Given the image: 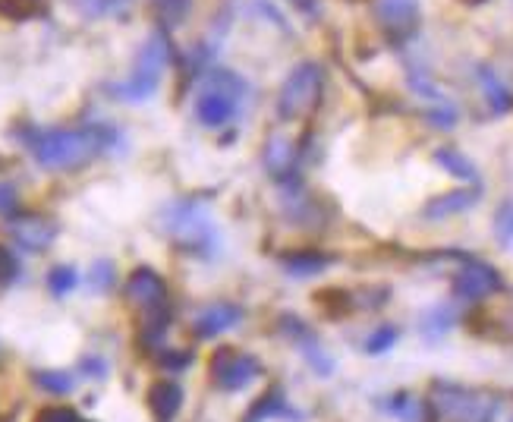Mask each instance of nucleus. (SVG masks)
Here are the masks:
<instances>
[{
	"label": "nucleus",
	"mask_w": 513,
	"mask_h": 422,
	"mask_svg": "<svg viewBox=\"0 0 513 422\" xmlns=\"http://www.w3.org/2000/svg\"><path fill=\"white\" fill-rule=\"evenodd\" d=\"M19 139L48 171H76L101 152L123 149V133L114 123H92L85 130H35V126H26V130H19Z\"/></svg>",
	"instance_id": "1"
},
{
	"label": "nucleus",
	"mask_w": 513,
	"mask_h": 422,
	"mask_svg": "<svg viewBox=\"0 0 513 422\" xmlns=\"http://www.w3.org/2000/svg\"><path fill=\"white\" fill-rule=\"evenodd\" d=\"M161 230L186 256L215 259L221 252L218 224L211 221L208 208L196 199H177L161 211Z\"/></svg>",
	"instance_id": "2"
},
{
	"label": "nucleus",
	"mask_w": 513,
	"mask_h": 422,
	"mask_svg": "<svg viewBox=\"0 0 513 422\" xmlns=\"http://www.w3.org/2000/svg\"><path fill=\"white\" fill-rule=\"evenodd\" d=\"M167 63H174V45H170L167 29H155L152 35H148L145 45H142V51H139V57L133 63L130 79L114 82V86H108V92L114 98L126 101V104L148 101V98L158 92Z\"/></svg>",
	"instance_id": "3"
},
{
	"label": "nucleus",
	"mask_w": 513,
	"mask_h": 422,
	"mask_svg": "<svg viewBox=\"0 0 513 422\" xmlns=\"http://www.w3.org/2000/svg\"><path fill=\"white\" fill-rule=\"evenodd\" d=\"M432 422H491L498 413V400L454 382H435L429 397Z\"/></svg>",
	"instance_id": "4"
},
{
	"label": "nucleus",
	"mask_w": 513,
	"mask_h": 422,
	"mask_svg": "<svg viewBox=\"0 0 513 422\" xmlns=\"http://www.w3.org/2000/svg\"><path fill=\"white\" fill-rule=\"evenodd\" d=\"M325 92V67L318 60H303L287 73L281 92H277V114L281 120H306Z\"/></svg>",
	"instance_id": "5"
},
{
	"label": "nucleus",
	"mask_w": 513,
	"mask_h": 422,
	"mask_svg": "<svg viewBox=\"0 0 513 422\" xmlns=\"http://www.w3.org/2000/svg\"><path fill=\"white\" fill-rule=\"evenodd\" d=\"M246 82L230 70H208V89L196 101V117L205 130H224L240 114Z\"/></svg>",
	"instance_id": "6"
},
{
	"label": "nucleus",
	"mask_w": 513,
	"mask_h": 422,
	"mask_svg": "<svg viewBox=\"0 0 513 422\" xmlns=\"http://www.w3.org/2000/svg\"><path fill=\"white\" fill-rule=\"evenodd\" d=\"M208 372H211V382L221 391H243L262 375V363L246 350L218 347L208 360Z\"/></svg>",
	"instance_id": "7"
},
{
	"label": "nucleus",
	"mask_w": 513,
	"mask_h": 422,
	"mask_svg": "<svg viewBox=\"0 0 513 422\" xmlns=\"http://www.w3.org/2000/svg\"><path fill=\"white\" fill-rule=\"evenodd\" d=\"M372 13H375V23L384 35V41L394 48L410 45L419 32V23H422L416 0H375Z\"/></svg>",
	"instance_id": "8"
},
{
	"label": "nucleus",
	"mask_w": 513,
	"mask_h": 422,
	"mask_svg": "<svg viewBox=\"0 0 513 422\" xmlns=\"http://www.w3.org/2000/svg\"><path fill=\"white\" fill-rule=\"evenodd\" d=\"M451 290L457 300H466V303H479L485 297H495V293L504 290V278L495 265L488 262H479L469 256L457 271H454V281H451Z\"/></svg>",
	"instance_id": "9"
},
{
	"label": "nucleus",
	"mask_w": 513,
	"mask_h": 422,
	"mask_svg": "<svg viewBox=\"0 0 513 422\" xmlns=\"http://www.w3.org/2000/svg\"><path fill=\"white\" fill-rule=\"evenodd\" d=\"M7 230L19 249L26 252H45L57 240V221L48 215H35V211H16L7 218Z\"/></svg>",
	"instance_id": "10"
},
{
	"label": "nucleus",
	"mask_w": 513,
	"mask_h": 422,
	"mask_svg": "<svg viewBox=\"0 0 513 422\" xmlns=\"http://www.w3.org/2000/svg\"><path fill=\"white\" fill-rule=\"evenodd\" d=\"M296 161H299V145L287 136H271L265 142V167H268V174L277 180V183H293L299 180L296 177Z\"/></svg>",
	"instance_id": "11"
},
{
	"label": "nucleus",
	"mask_w": 513,
	"mask_h": 422,
	"mask_svg": "<svg viewBox=\"0 0 513 422\" xmlns=\"http://www.w3.org/2000/svg\"><path fill=\"white\" fill-rule=\"evenodd\" d=\"M243 322V309L237 303H211L205 306L199 315H196V322H192V331H196L199 337H218L230 328H237Z\"/></svg>",
	"instance_id": "12"
},
{
	"label": "nucleus",
	"mask_w": 513,
	"mask_h": 422,
	"mask_svg": "<svg viewBox=\"0 0 513 422\" xmlns=\"http://www.w3.org/2000/svg\"><path fill=\"white\" fill-rule=\"evenodd\" d=\"M482 196L479 186H463V189H451V193H441L435 199L425 202L422 215L429 221H441V218H451V215H460V211L473 208Z\"/></svg>",
	"instance_id": "13"
},
{
	"label": "nucleus",
	"mask_w": 513,
	"mask_h": 422,
	"mask_svg": "<svg viewBox=\"0 0 513 422\" xmlns=\"http://www.w3.org/2000/svg\"><path fill=\"white\" fill-rule=\"evenodd\" d=\"M331 265H334V256L325 249H293L281 256V268L290 274V278H299V281L315 278V274H322Z\"/></svg>",
	"instance_id": "14"
},
{
	"label": "nucleus",
	"mask_w": 513,
	"mask_h": 422,
	"mask_svg": "<svg viewBox=\"0 0 513 422\" xmlns=\"http://www.w3.org/2000/svg\"><path fill=\"white\" fill-rule=\"evenodd\" d=\"M183 407V388L170 378H161L148 388V410H152L155 422H174Z\"/></svg>",
	"instance_id": "15"
},
{
	"label": "nucleus",
	"mask_w": 513,
	"mask_h": 422,
	"mask_svg": "<svg viewBox=\"0 0 513 422\" xmlns=\"http://www.w3.org/2000/svg\"><path fill=\"white\" fill-rule=\"evenodd\" d=\"M479 86L485 92V101H488V111L491 114H507L513 108V92L504 86V79L491 70V67H479Z\"/></svg>",
	"instance_id": "16"
},
{
	"label": "nucleus",
	"mask_w": 513,
	"mask_h": 422,
	"mask_svg": "<svg viewBox=\"0 0 513 422\" xmlns=\"http://www.w3.org/2000/svg\"><path fill=\"white\" fill-rule=\"evenodd\" d=\"M435 164L444 167V174H451L457 180H466V183H473L479 186V171H476V164L469 161L460 149H454V145H441V149H435Z\"/></svg>",
	"instance_id": "17"
},
{
	"label": "nucleus",
	"mask_w": 513,
	"mask_h": 422,
	"mask_svg": "<svg viewBox=\"0 0 513 422\" xmlns=\"http://www.w3.org/2000/svg\"><path fill=\"white\" fill-rule=\"evenodd\" d=\"M274 416H287V419L296 416V413L287 407V397H284L281 388H271L268 394H262L259 400H255L252 410L246 413L243 422H262V419H274Z\"/></svg>",
	"instance_id": "18"
},
{
	"label": "nucleus",
	"mask_w": 513,
	"mask_h": 422,
	"mask_svg": "<svg viewBox=\"0 0 513 422\" xmlns=\"http://www.w3.org/2000/svg\"><path fill=\"white\" fill-rule=\"evenodd\" d=\"M48 13V0H0V16L10 23H26Z\"/></svg>",
	"instance_id": "19"
},
{
	"label": "nucleus",
	"mask_w": 513,
	"mask_h": 422,
	"mask_svg": "<svg viewBox=\"0 0 513 422\" xmlns=\"http://www.w3.org/2000/svg\"><path fill=\"white\" fill-rule=\"evenodd\" d=\"M152 7L158 13L161 29H174V26H180L183 19H186L192 0H152Z\"/></svg>",
	"instance_id": "20"
},
{
	"label": "nucleus",
	"mask_w": 513,
	"mask_h": 422,
	"mask_svg": "<svg viewBox=\"0 0 513 422\" xmlns=\"http://www.w3.org/2000/svg\"><path fill=\"white\" fill-rule=\"evenodd\" d=\"M454 328V309L451 306H435L422 315V334L425 337H441Z\"/></svg>",
	"instance_id": "21"
},
{
	"label": "nucleus",
	"mask_w": 513,
	"mask_h": 422,
	"mask_svg": "<svg viewBox=\"0 0 513 422\" xmlns=\"http://www.w3.org/2000/svg\"><path fill=\"white\" fill-rule=\"evenodd\" d=\"M299 347H303V356H306V360H309V366L318 372V375H331L334 372V363H331V356L322 350V344H318L315 341V337H312V331L306 334V337H299V341H296Z\"/></svg>",
	"instance_id": "22"
},
{
	"label": "nucleus",
	"mask_w": 513,
	"mask_h": 422,
	"mask_svg": "<svg viewBox=\"0 0 513 422\" xmlns=\"http://www.w3.org/2000/svg\"><path fill=\"white\" fill-rule=\"evenodd\" d=\"M35 385L45 388L51 394H70L76 388V378L70 372H57V369H41L35 372Z\"/></svg>",
	"instance_id": "23"
},
{
	"label": "nucleus",
	"mask_w": 513,
	"mask_h": 422,
	"mask_svg": "<svg viewBox=\"0 0 513 422\" xmlns=\"http://www.w3.org/2000/svg\"><path fill=\"white\" fill-rule=\"evenodd\" d=\"M397 341H400V328H397V325H378V328L366 337V353L381 356V353L394 350Z\"/></svg>",
	"instance_id": "24"
},
{
	"label": "nucleus",
	"mask_w": 513,
	"mask_h": 422,
	"mask_svg": "<svg viewBox=\"0 0 513 422\" xmlns=\"http://www.w3.org/2000/svg\"><path fill=\"white\" fill-rule=\"evenodd\" d=\"M76 284H79V274L73 265H54L48 274V290L54 293V297H67Z\"/></svg>",
	"instance_id": "25"
},
{
	"label": "nucleus",
	"mask_w": 513,
	"mask_h": 422,
	"mask_svg": "<svg viewBox=\"0 0 513 422\" xmlns=\"http://www.w3.org/2000/svg\"><path fill=\"white\" fill-rule=\"evenodd\" d=\"M114 281H117V268H114V262H111V259H98V262L92 265V271H89V287H92L95 293H108V290L114 287Z\"/></svg>",
	"instance_id": "26"
},
{
	"label": "nucleus",
	"mask_w": 513,
	"mask_h": 422,
	"mask_svg": "<svg viewBox=\"0 0 513 422\" xmlns=\"http://www.w3.org/2000/svg\"><path fill=\"white\" fill-rule=\"evenodd\" d=\"M495 237L501 246H513V199H504L495 211Z\"/></svg>",
	"instance_id": "27"
},
{
	"label": "nucleus",
	"mask_w": 513,
	"mask_h": 422,
	"mask_svg": "<svg viewBox=\"0 0 513 422\" xmlns=\"http://www.w3.org/2000/svg\"><path fill=\"white\" fill-rule=\"evenodd\" d=\"M425 120H429V126H435V130H454V126H457V108L451 101H438V104H432L429 111H425Z\"/></svg>",
	"instance_id": "28"
},
{
	"label": "nucleus",
	"mask_w": 513,
	"mask_h": 422,
	"mask_svg": "<svg viewBox=\"0 0 513 422\" xmlns=\"http://www.w3.org/2000/svg\"><path fill=\"white\" fill-rule=\"evenodd\" d=\"M130 0H85L82 4V10L89 13V16H104V13H117V10H123Z\"/></svg>",
	"instance_id": "29"
},
{
	"label": "nucleus",
	"mask_w": 513,
	"mask_h": 422,
	"mask_svg": "<svg viewBox=\"0 0 513 422\" xmlns=\"http://www.w3.org/2000/svg\"><path fill=\"white\" fill-rule=\"evenodd\" d=\"M35 422H82V419L70 407H45V410L35 416Z\"/></svg>",
	"instance_id": "30"
},
{
	"label": "nucleus",
	"mask_w": 513,
	"mask_h": 422,
	"mask_svg": "<svg viewBox=\"0 0 513 422\" xmlns=\"http://www.w3.org/2000/svg\"><path fill=\"white\" fill-rule=\"evenodd\" d=\"M19 274V262L16 256L7 249V246H0V284H10L13 278Z\"/></svg>",
	"instance_id": "31"
},
{
	"label": "nucleus",
	"mask_w": 513,
	"mask_h": 422,
	"mask_svg": "<svg viewBox=\"0 0 513 422\" xmlns=\"http://www.w3.org/2000/svg\"><path fill=\"white\" fill-rule=\"evenodd\" d=\"M0 215H16V189L10 183H0Z\"/></svg>",
	"instance_id": "32"
},
{
	"label": "nucleus",
	"mask_w": 513,
	"mask_h": 422,
	"mask_svg": "<svg viewBox=\"0 0 513 422\" xmlns=\"http://www.w3.org/2000/svg\"><path fill=\"white\" fill-rule=\"evenodd\" d=\"M287 4L296 13H303L306 19H318V16H322V4H318V0H287Z\"/></svg>",
	"instance_id": "33"
},
{
	"label": "nucleus",
	"mask_w": 513,
	"mask_h": 422,
	"mask_svg": "<svg viewBox=\"0 0 513 422\" xmlns=\"http://www.w3.org/2000/svg\"><path fill=\"white\" fill-rule=\"evenodd\" d=\"M82 369L95 372V378H104V363H101V360H95V356H85V360H82Z\"/></svg>",
	"instance_id": "34"
},
{
	"label": "nucleus",
	"mask_w": 513,
	"mask_h": 422,
	"mask_svg": "<svg viewBox=\"0 0 513 422\" xmlns=\"http://www.w3.org/2000/svg\"><path fill=\"white\" fill-rule=\"evenodd\" d=\"M463 4H485V0H463Z\"/></svg>",
	"instance_id": "35"
},
{
	"label": "nucleus",
	"mask_w": 513,
	"mask_h": 422,
	"mask_svg": "<svg viewBox=\"0 0 513 422\" xmlns=\"http://www.w3.org/2000/svg\"><path fill=\"white\" fill-rule=\"evenodd\" d=\"M510 422H513V419H510Z\"/></svg>",
	"instance_id": "36"
}]
</instances>
